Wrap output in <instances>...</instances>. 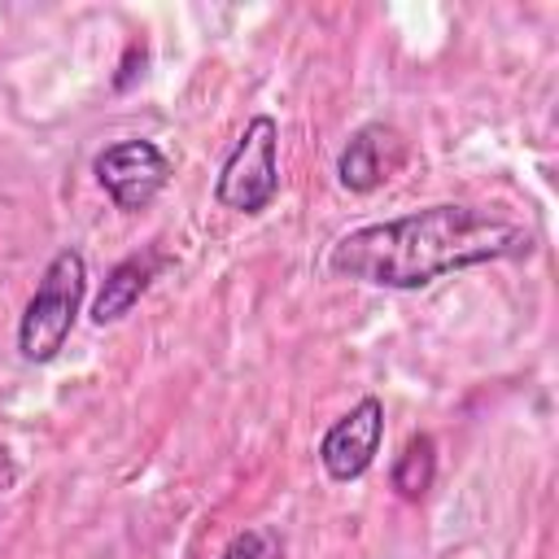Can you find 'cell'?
Listing matches in <instances>:
<instances>
[{"label": "cell", "instance_id": "cell-1", "mask_svg": "<svg viewBox=\"0 0 559 559\" xmlns=\"http://www.w3.org/2000/svg\"><path fill=\"white\" fill-rule=\"evenodd\" d=\"M533 249H537V236L520 218L485 205L437 201V205L345 231L328 249V271L336 280H354L371 288L419 293L441 275L489 266V262H515V258H528Z\"/></svg>", "mask_w": 559, "mask_h": 559}, {"label": "cell", "instance_id": "cell-2", "mask_svg": "<svg viewBox=\"0 0 559 559\" xmlns=\"http://www.w3.org/2000/svg\"><path fill=\"white\" fill-rule=\"evenodd\" d=\"M83 293H87V258L74 245H66L48 258L31 301L22 306V319H17L22 362L44 367L66 349V341L79 323V310H83Z\"/></svg>", "mask_w": 559, "mask_h": 559}, {"label": "cell", "instance_id": "cell-3", "mask_svg": "<svg viewBox=\"0 0 559 559\" xmlns=\"http://www.w3.org/2000/svg\"><path fill=\"white\" fill-rule=\"evenodd\" d=\"M275 197H280V122L271 114H253L218 166L214 201L231 214L258 218L275 205Z\"/></svg>", "mask_w": 559, "mask_h": 559}, {"label": "cell", "instance_id": "cell-4", "mask_svg": "<svg viewBox=\"0 0 559 559\" xmlns=\"http://www.w3.org/2000/svg\"><path fill=\"white\" fill-rule=\"evenodd\" d=\"M92 175L122 214H140L170 183V157L153 140H114L92 157Z\"/></svg>", "mask_w": 559, "mask_h": 559}, {"label": "cell", "instance_id": "cell-5", "mask_svg": "<svg viewBox=\"0 0 559 559\" xmlns=\"http://www.w3.org/2000/svg\"><path fill=\"white\" fill-rule=\"evenodd\" d=\"M380 441H384V402L367 393L341 419H332V428L319 437V467L328 472V480L349 485L371 472Z\"/></svg>", "mask_w": 559, "mask_h": 559}, {"label": "cell", "instance_id": "cell-6", "mask_svg": "<svg viewBox=\"0 0 559 559\" xmlns=\"http://www.w3.org/2000/svg\"><path fill=\"white\" fill-rule=\"evenodd\" d=\"M397 162H402V140H397V131H393L389 122H362V127L349 131V140H345L341 153H336V183H341L345 192L367 197V192H376V188L389 179V170H393Z\"/></svg>", "mask_w": 559, "mask_h": 559}, {"label": "cell", "instance_id": "cell-7", "mask_svg": "<svg viewBox=\"0 0 559 559\" xmlns=\"http://www.w3.org/2000/svg\"><path fill=\"white\" fill-rule=\"evenodd\" d=\"M166 266H170V258H166L157 245H148V249H140V253H127L122 262H114V266H109V275H105V284H100V293L92 297L87 319H92L96 328L122 323V319L140 306V297L153 288V280H157Z\"/></svg>", "mask_w": 559, "mask_h": 559}, {"label": "cell", "instance_id": "cell-8", "mask_svg": "<svg viewBox=\"0 0 559 559\" xmlns=\"http://www.w3.org/2000/svg\"><path fill=\"white\" fill-rule=\"evenodd\" d=\"M432 480H437V441H432V432H411L402 441V450L393 454L389 485L402 502H424Z\"/></svg>", "mask_w": 559, "mask_h": 559}, {"label": "cell", "instance_id": "cell-9", "mask_svg": "<svg viewBox=\"0 0 559 559\" xmlns=\"http://www.w3.org/2000/svg\"><path fill=\"white\" fill-rule=\"evenodd\" d=\"M218 559H271V537L266 533H236L227 546H223V555Z\"/></svg>", "mask_w": 559, "mask_h": 559}, {"label": "cell", "instance_id": "cell-10", "mask_svg": "<svg viewBox=\"0 0 559 559\" xmlns=\"http://www.w3.org/2000/svg\"><path fill=\"white\" fill-rule=\"evenodd\" d=\"M13 485H17V463H13V459H9V450L0 445V493H9Z\"/></svg>", "mask_w": 559, "mask_h": 559}, {"label": "cell", "instance_id": "cell-11", "mask_svg": "<svg viewBox=\"0 0 559 559\" xmlns=\"http://www.w3.org/2000/svg\"><path fill=\"white\" fill-rule=\"evenodd\" d=\"M135 57H144V48H140V44H131V48H127V61H122V74L114 79V87H127V83H131V74H135Z\"/></svg>", "mask_w": 559, "mask_h": 559}]
</instances>
